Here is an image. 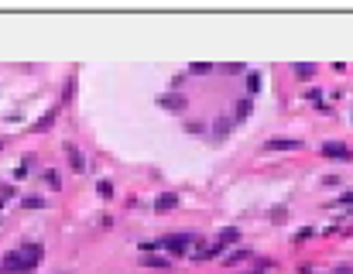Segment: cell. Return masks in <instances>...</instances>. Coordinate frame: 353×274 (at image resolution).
Instances as JSON below:
<instances>
[{"instance_id":"6da1fadb","label":"cell","mask_w":353,"mask_h":274,"mask_svg":"<svg viewBox=\"0 0 353 274\" xmlns=\"http://www.w3.org/2000/svg\"><path fill=\"white\" fill-rule=\"evenodd\" d=\"M158 243H161V250H168V254H185L195 243V233H168Z\"/></svg>"},{"instance_id":"7a4b0ae2","label":"cell","mask_w":353,"mask_h":274,"mask_svg":"<svg viewBox=\"0 0 353 274\" xmlns=\"http://www.w3.org/2000/svg\"><path fill=\"white\" fill-rule=\"evenodd\" d=\"M31 271H34V267H28L17 250L4 254V261H0V274H31Z\"/></svg>"},{"instance_id":"3957f363","label":"cell","mask_w":353,"mask_h":274,"mask_svg":"<svg viewBox=\"0 0 353 274\" xmlns=\"http://www.w3.org/2000/svg\"><path fill=\"white\" fill-rule=\"evenodd\" d=\"M158 106H161V110H168V113H185V110H189V100H185L182 93H161Z\"/></svg>"},{"instance_id":"277c9868","label":"cell","mask_w":353,"mask_h":274,"mask_svg":"<svg viewBox=\"0 0 353 274\" xmlns=\"http://www.w3.org/2000/svg\"><path fill=\"white\" fill-rule=\"evenodd\" d=\"M264 148L268 151H302L305 141L302 137H271V141H264Z\"/></svg>"},{"instance_id":"5b68a950","label":"cell","mask_w":353,"mask_h":274,"mask_svg":"<svg viewBox=\"0 0 353 274\" xmlns=\"http://www.w3.org/2000/svg\"><path fill=\"white\" fill-rule=\"evenodd\" d=\"M17 254L24 257V264H28V267H38V264H41V257H45V247H41V243H21V247H17Z\"/></svg>"},{"instance_id":"8992f818","label":"cell","mask_w":353,"mask_h":274,"mask_svg":"<svg viewBox=\"0 0 353 274\" xmlns=\"http://www.w3.org/2000/svg\"><path fill=\"white\" fill-rule=\"evenodd\" d=\"M65 158H69V168L76 171V175H82L86 171V158H82V151L72 144V141H65Z\"/></svg>"},{"instance_id":"52a82bcc","label":"cell","mask_w":353,"mask_h":274,"mask_svg":"<svg viewBox=\"0 0 353 274\" xmlns=\"http://www.w3.org/2000/svg\"><path fill=\"white\" fill-rule=\"evenodd\" d=\"M322 154H326V158H340V161L353 158V151L346 148V144H340V141H326V144H322Z\"/></svg>"},{"instance_id":"ba28073f","label":"cell","mask_w":353,"mask_h":274,"mask_svg":"<svg viewBox=\"0 0 353 274\" xmlns=\"http://www.w3.org/2000/svg\"><path fill=\"white\" fill-rule=\"evenodd\" d=\"M175 206H179V192H161L158 199H155V213H168Z\"/></svg>"},{"instance_id":"9c48e42d","label":"cell","mask_w":353,"mask_h":274,"mask_svg":"<svg viewBox=\"0 0 353 274\" xmlns=\"http://www.w3.org/2000/svg\"><path fill=\"white\" fill-rule=\"evenodd\" d=\"M55 120H58V106H52V110H48L41 120H34V124H31V130H34V134H41V130H48V127L55 124Z\"/></svg>"},{"instance_id":"30bf717a","label":"cell","mask_w":353,"mask_h":274,"mask_svg":"<svg viewBox=\"0 0 353 274\" xmlns=\"http://www.w3.org/2000/svg\"><path fill=\"white\" fill-rule=\"evenodd\" d=\"M223 250H227L223 243H209V247H199V250H195L192 257H195V261H209V257H219Z\"/></svg>"},{"instance_id":"8fae6325","label":"cell","mask_w":353,"mask_h":274,"mask_svg":"<svg viewBox=\"0 0 353 274\" xmlns=\"http://www.w3.org/2000/svg\"><path fill=\"white\" fill-rule=\"evenodd\" d=\"M216 243H223V247L240 243V230H237V226H223V230H219V237H216Z\"/></svg>"},{"instance_id":"7c38bea8","label":"cell","mask_w":353,"mask_h":274,"mask_svg":"<svg viewBox=\"0 0 353 274\" xmlns=\"http://www.w3.org/2000/svg\"><path fill=\"white\" fill-rule=\"evenodd\" d=\"M230 127H233L230 117H216V120H213V134H216V141H223V137L230 134Z\"/></svg>"},{"instance_id":"4fadbf2b","label":"cell","mask_w":353,"mask_h":274,"mask_svg":"<svg viewBox=\"0 0 353 274\" xmlns=\"http://www.w3.org/2000/svg\"><path fill=\"white\" fill-rule=\"evenodd\" d=\"M251 247H237V250H233V254H227V257H223V261H227V264H240V261H247V257H251Z\"/></svg>"},{"instance_id":"5bb4252c","label":"cell","mask_w":353,"mask_h":274,"mask_svg":"<svg viewBox=\"0 0 353 274\" xmlns=\"http://www.w3.org/2000/svg\"><path fill=\"white\" fill-rule=\"evenodd\" d=\"M21 206H24V209H45V195H24V199H21Z\"/></svg>"},{"instance_id":"9a60e30c","label":"cell","mask_w":353,"mask_h":274,"mask_svg":"<svg viewBox=\"0 0 353 274\" xmlns=\"http://www.w3.org/2000/svg\"><path fill=\"white\" fill-rule=\"evenodd\" d=\"M96 195H100V199H114V182H110V178H100V182H96Z\"/></svg>"},{"instance_id":"2e32d148","label":"cell","mask_w":353,"mask_h":274,"mask_svg":"<svg viewBox=\"0 0 353 274\" xmlns=\"http://www.w3.org/2000/svg\"><path fill=\"white\" fill-rule=\"evenodd\" d=\"M144 264H148V267H165V271L171 267L168 257H158V254H144Z\"/></svg>"},{"instance_id":"e0dca14e","label":"cell","mask_w":353,"mask_h":274,"mask_svg":"<svg viewBox=\"0 0 353 274\" xmlns=\"http://www.w3.org/2000/svg\"><path fill=\"white\" fill-rule=\"evenodd\" d=\"M251 110H254V103H251V96H247V100L237 103V113H233V117H237V120H244V117H251Z\"/></svg>"},{"instance_id":"ac0fdd59","label":"cell","mask_w":353,"mask_h":274,"mask_svg":"<svg viewBox=\"0 0 353 274\" xmlns=\"http://www.w3.org/2000/svg\"><path fill=\"white\" fill-rule=\"evenodd\" d=\"M295 76L308 79V76H316V65H312V62H298V65H295Z\"/></svg>"},{"instance_id":"d6986e66","label":"cell","mask_w":353,"mask_h":274,"mask_svg":"<svg viewBox=\"0 0 353 274\" xmlns=\"http://www.w3.org/2000/svg\"><path fill=\"white\" fill-rule=\"evenodd\" d=\"M189 72H192V76H209V72H213V65H209V62H192V65H189Z\"/></svg>"},{"instance_id":"ffe728a7","label":"cell","mask_w":353,"mask_h":274,"mask_svg":"<svg viewBox=\"0 0 353 274\" xmlns=\"http://www.w3.org/2000/svg\"><path fill=\"white\" fill-rule=\"evenodd\" d=\"M45 182H48V189H55V192L62 189V178H58V171H55V168H48V171H45Z\"/></svg>"},{"instance_id":"44dd1931","label":"cell","mask_w":353,"mask_h":274,"mask_svg":"<svg viewBox=\"0 0 353 274\" xmlns=\"http://www.w3.org/2000/svg\"><path fill=\"white\" fill-rule=\"evenodd\" d=\"M261 89V72H247V93Z\"/></svg>"},{"instance_id":"7402d4cb","label":"cell","mask_w":353,"mask_h":274,"mask_svg":"<svg viewBox=\"0 0 353 274\" xmlns=\"http://www.w3.org/2000/svg\"><path fill=\"white\" fill-rule=\"evenodd\" d=\"M14 195H17V189H14L11 182H4V185H0V199H4V202H7V199H14Z\"/></svg>"},{"instance_id":"603a6c76","label":"cell","mask_w":353,"mask_h":274,"mask_svg":"<svg viewBox=\"0 0 353 274\" xmlns=\"http://www.w3.org/2000/svg\"><path fill=\"white\" fill-rule=\"evenodd\" d=\"M185 130H189V134H203L206 124H199V120H189V124H185Z\"/></svg>"},{"instance_id":"cb8c5ba5","label":"cell","mask_w":353,"mask_h":274,"mask_svg":"<svg viewBox=\"0 0 353 274\" xmlns=\"http://www.w3.org/2000/svg\"><path fill=\"white\" fill-rule=\"evenodd\" d=\"M72 93H76V79L65 82V89H62V100H72Z\"/></svg>"},{"instance_id":"d4e9b609","label":"cell","mask_w":353,"mask_h":274,"mask_svg":"<svg viewBox=\"0 0 353 274\" xmlns=\"http://www.w3.org/2000/svg\"><path fill=\"white\" fill-rule=\"evenodd\" d=\"M223 72H230V76H237V72H244V65H240V62H230V65H223Z\"/></svg>"},{"instance_id":"484cf974","label":"cell","mask_w":353,"mask_h":274,"mask_svg":"<svg viewBox=\"0 0 353 274\" xmlns=\"http://www.w3.org/2000/svg\"><path fill=\"white\" fill-rule=\"evenodd\" d=\"M271 219H274V223H281V219H285V206H278V209H271Z\"/></svg>"},{"instance_id":"4316f807","label":"cell","mask_w":353,"mask_h":274,"mask_svg":"<svg viewBox=\"0 0 353 274\" xmlns=\"http://www.w3.org/2000/svg\"><path fill=\"white\" fill-rule=\"evenodd\" d=\"M336 202H340V206H353V189H350V192H343Z\"/></svg>"},{"instance_id":"83f0119b","label":"cell","mask_w":353,"mask_h":274,"mask_svg":"<svg viewBox=\"0 0 353 274\" xmlns=\"http://www.w3.org/2000/svg\"><path fill=\"white\" fill-rule=\"evenodd\" d=\"M305 237H312V230H308V226H305V230H298V233H295V243H302Z\"/></svg>"},{"instance_id":"f1b7e54d","label":"cell","mask_w":353,"mask_h":274,"mask_svg":"<svg viewBox=\"0 0 353 274\" xmlns=\"http://www.w3.org/2000/svg\"><path fill=\"white\" fill-rule=\"evenodd\" d=\"M329 274H353V267H346V264H343V267H333Z\"/></svg>"},{"instance_id":"f546056e","label":"cell","mask_w":353,"mask_h":274,"mask_svg":"<svg viewBox=\"0 0 353 274\" xmlns=\"http://www.w3.org/2000/svg\"><path fill=\"white\" fill-rule=\"evenodd\" d=\"M247 274H261V271H247Z\"/></svg>"},{"instance_id":"4dcf8cb0","label":"cell","mask_w":353,"mask_h":274,"mask_svg":"<svg viewBox=\"0 0 353 274\" xmlns=\"http://www.w3.org/2000/svg\"><path fill=\"white\" fill-rule=\"evenodd\" d=\"M0 209H4V199H0Z\"/></svg>"},{"instance_id":"1f68e13d","label":"cell","mask_w":353,"mask_h":274,"mask_svg":"<svg viewBox=\"0 0 353 274\" xmlns=\"http://www.w3.org/2000/svg\"><path fill=\"white\" fill-rule=\"evenodd\" d=\"M0 151H4V141H0Z\"/></svg>"},{"instance_id":"d6a6232c","label":"cell","mask_w":353,"mask_h":274,"mask_svg":"<svg viewBox=\"0 0 353 274\" xmlns=\"http://www.w3.org/2000/svg\"><path fill=\"white\" fill-rule=\"evenodd\" d=\"M62 274H69V271H62Z\"/></svg>"}]
</instances>
